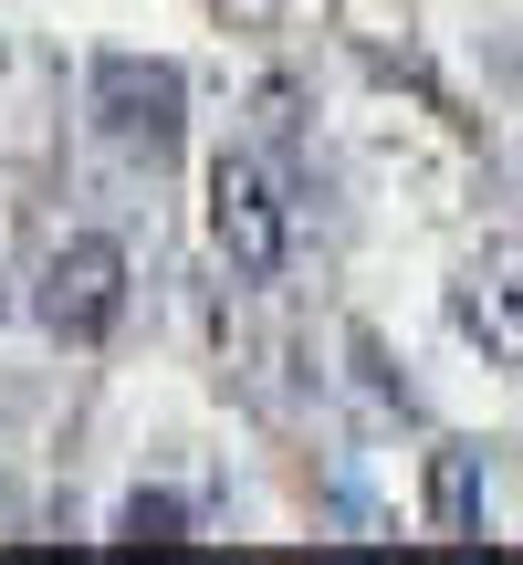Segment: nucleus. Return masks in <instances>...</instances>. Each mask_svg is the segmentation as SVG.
Wrapping results in <instances>:
<instances>
[{
	"mask_svg": "<svg viewBox=\"0 0 523 565\" xmlns=\"http://www.w3.org/2000/svg\"><path fill=\"white\" fill-rule=\"evenodd\" d=\"M32 324L53 345H105L126 324V242L105 231H63L32 273Z\"/></svg>",
	"mask_w": 523,
	"mask_h": 565,
	"instance_id": "3",
	"label": "nucleus"
},
{
	"mask_svg": "<svg viewBox=\"0 0 523 565\" xmlns=\"http://www.w3.org/2000/svg\"><path fill=\"white\" fill-rule=\"evenodd\" d=\"M210 252L231 263V282H282L303 252V221H293V189L262 147H221L210 158Z\"/></svg>",
	"mask_w": 523,
	"mask_h": 565,
	"instance_id": "1",
	"label": "nucleus"
},
{
	"mask_svg": "<svg viewBox=\"0 0 523 565\" xmlns=\"http://www.w3.org/2000/svg\"><path fill=\"white\" fill-rule=\"evenodd\" d=\"M429 534H450V545H471V534L492 524V492H482V450H429Z\"/></svg>",
	"mask_w": 523,
	"mask_h": 565,
	"instance_id": "5",
	"label": "nucleus"
},
{
	"mask_svg": "<svg viewBox=\"0 0 523 565\" xmlns=\"http://www.w3.org/2000/svg\"><path fill=\"white\" fill-rule=\"evenodd\" d=\"M84 116H95V137L116 147V158L168 168L179 137H189V74L168 53H95V74H84Z\"/></svg>",
	"mask_w": 523,
	"mask_h": 565,
	"instance_id": "2",
	"label": "nucleus"
},
{
	"mask_svg": "<svg viewBox=\"0 0 523 565\" xmlns=\"http://www.w3.org/2000/svg\"><path fill=\"white\" fill-rule=\"evenodd\" d=\"M105 534H116V545H200V513H189V492H147L137 482Z\"/></svg>",
	"mask_w": 523,
	"mask_h": 565,
	"instance_id": "6",
	"label": "nucleus"
},
{
	"mask_svg": "<svg viewBox=\"0 0 523 565\" xmlns=\"http://www.w3.org/2000/svg\"><path fill=\"white\" fill-rule=\"evenodd\" d=\"M450 335L482 345V366L523 377V242H492L450 273Z\"/></svg>",
	"mask_w": 523,
	"mask_h": 565,
	"instance_id": "4",
	"label": "nucleus"
}]
</instances>
